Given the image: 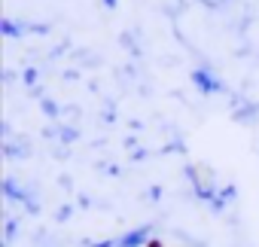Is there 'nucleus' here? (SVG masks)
<instances>
[{
  "instance_id": "f257e3e1",
  "label": "nucleus",
  "mask_w": 259,
  "mask_h": 247,
  "mask_svg": "<svg viewBox=\"0 0 259 247\" xmlns=\"http://www.w3.org/2000/svg\"><path fill=\"white\" fill-rule=\"evenodd\" d=\"M150 238H153V229L144 226V229H138V232H128V235L116 238V247H141V244H150Z\"/></svg>"
},
{
  "instance_id": "f03ea898",
  "label": "nucleus",
  "mask_w": 259,
  "mask_h": 247,
  "mask_svg": "<svg viewBox=\"0 0 259 247\" xmlns=\"http://www.w3.org/2000/svg\"><path fill=\"white\" fill-rule=\"evenodd\" d=\"M195 83H198V89H204V92H223V83L213 79L207 70H195Z\"/></svg>"
},
{
  "instance_id": "7ed1b4c3",
  "label": "nucleus",
  "mask_w": 259,
  "mask_h": 247,
  "mask_svg": "<svg viewBox=\"0 0 259 247\" xmlns=\"http://www.w3.org/2000/svg\"><path fill=\"white\" fill-rule=\"evenodd\" d=\"M22 31H25L22 25H16L13 19H4V34H7V37H19Z\"/></svg>"
},
{
  "instance_id": "20e7f679",
  "label": "nucleus",
  "mask_w": 259,
  "mask_h": 247,
  "mask_svg": "<svg viewBox=\"0 0 259 247\" xmlns=\"http://www.w3.org/2000/svg\"><path fill=\"white\" fill-rule=\"evenodd\" d=\"M43 110H46V113H49V116H55V113H58V107H55V104H52V101H49V98H46V101H43Z\"/></svg>"
},
{
  "instance_id": "39448f33",
  "label": "nucleus",
  "mask_w": 259,
  "mask_h": 247,
  "mask_svg": "<svg viewBox=\"0 0 259 247\" xmlns=\"http://www.w3.org/2000/svg\"><path fill=\"white\" fill-rule=\"evenodd\" d=\"M150 247H159V244H150Z\"/></svg>"
}]
</instances>
